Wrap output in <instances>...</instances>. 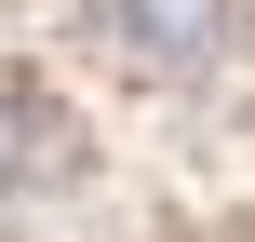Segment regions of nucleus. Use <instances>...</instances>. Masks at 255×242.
Returning a JSON list of instances; mask_svg holds the SVG:
<instances>
[{"mask_svg":"<svg viewBox=\"0 0 255 242\" xmlns=\"http://www.w3.org/2000/svg\"><path fill=\"white\" fill-rule=\"evenodd\" d=\"M108 27H121L148 67H215V40H229V0H108Z\"/></svg>","mask_w":255,"mask_h":242,"instance_id":"1","label":"nucleus"},{"mask_svg":"<svg viewBox=\"0 0 255 242\" xmlns=\"http://www.w3.org/2000/svg\"><path fill=\"white\" fill-rule=\"evenodd\" d=\"M13 162H27V94L0 81V175H13Z\"/></svg>","mask_w":255,"mask_h":242,"instance_id":"2","label":"nucleus"}]
</instances>
